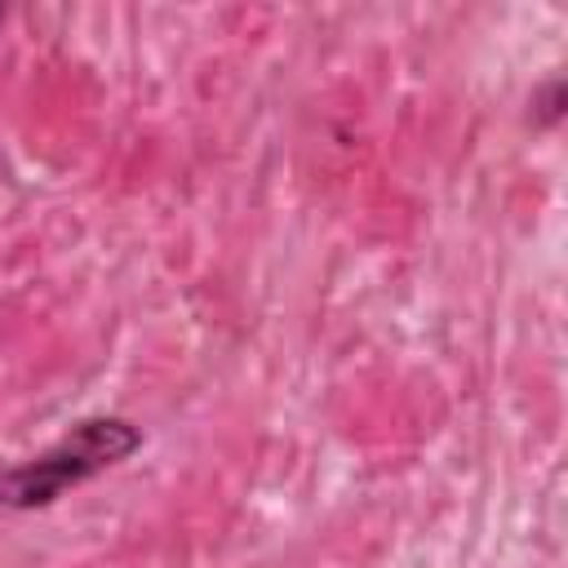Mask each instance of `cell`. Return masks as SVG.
<instances>
[{
	"mask_svg": "<svg viewBox=\"0 0 568 568\" xmlns=\"http://www.w3.org/2000/svg\"><path fill=\"white\" fill-rule=\"evenodd\" d=\"M138 448H142V426H133L129 417H106V413L84 417L44 453L0 466V506L9 510L53 506L67 488L120 466Z\"/></svg>",
	"mask_w": 568,
	"mask_h": 568,
	"instance_id": "6da1fadb",
	"label": "cell"
},
{
	"mask_svg": "<svg viewBox=\"0 0 568 568\" xmlns=\"http://www.w3.org/2000/svg\"><path fill=\"white\" fill-rule=\"evenodd\" d=\"M559 115H564V80H546L532 93V120L541 129H550V124H559Z\"/></svg>",
	"mask_w": 568,
	"mask_h": 568,
	"instance_id": "7a4b0ae2",
	"label": "cell"
},
{
	"mask_svg": "<svg viewBox=\"0 0 568 568\" xmlns=\"http://www.w3.org/2000/svg\"><path fill=\"white\" fill-rule=\"evenodd\" d=\"M0 18H4V9H0Z\"/></svg>",
	"mask_w": 568,
	"mask_h": 568,
	"instance_id": "3957f363",
	"label": "cell"
}]
</instances>
